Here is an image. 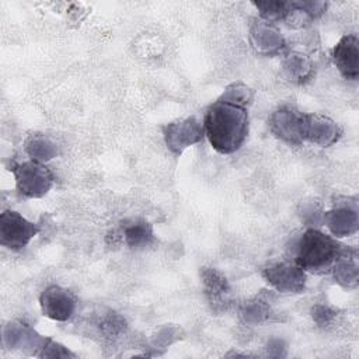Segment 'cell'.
Here are the masks:
<instances>
[{
	"label": "cell",
	"instance_id": "obj_15",
	"mask_svg": "<svg viewBox=\"0 0 359 359\" xmlns=\"http://www.w3.org/2000/svg\"><path fill=\"white\" fill-rule=\"evenodd\" d=\"M332 276L337 283L344 287L352 289L358 286L359 280V266H358V254L353 248H345L344 252L338 257L331 268Z\"/></svg>",
	"mask_w": 359,
	"mask_h": 359
},
{
	"label": "cell",
	"instance_id": "obj_22",
	"mask_svg": "<svg viewBox=\"0 0 359 359\" xmlns=\"http://www.w3.org/2000/svg\"><path fill=\"white\" fill-rule=\"evenodd\" d=\"M100 330L107 338H118L126 331V321L121 314L108 311L100 321Z\"/></svg>",
	"mask_w": 359,
	"mask_h": 359
},
{
	"label": "cell",
	"instance_id": "obj_14",
	"mask_svg": "<svg viewBox=\"0 0 359 359\" xmlns=\"http://www.w3.org/2000/svg\"><path fill=\"white\" fill-rule=\"evenodd\" d=\"M121 240L130 248L142 250L153 244L154 231L153 226L144 219H128L123 220L119 229Z\"/></svg>",
	"mask_w": 359,
	"mask_h": 359
},
{
	"label": "cell",
	"instance_id": "obj_5",
	"mask_svg": "<svg viewBox=\"0 0 359 359\" xmlns=\"http://www.w3.org/2000/svg\"><path fill=\"white\" fill-rule=\"evenodd\" d=\"M163 136L167 149L172 154H181L188 147L202 142L205 130L202 122L195 116L172 121L163 126Z\"/></svg>",
	"mask_w": 359,
	"mask_h": 359
},
{
	"label": "cell",
	"instance_id": "obj_11",
	"mask_svg": "<svg viewBox=\"0 0 359 359\" xmlns=\"http://www.w3.org/2000/svg\"><path fill=\"white\" fill-rule=\"evenodd\" d=\"M45 338L24 321H10L3 330V342L10 351H24L35 356Z\"/></svg>",
	"mask_w": 359,
	"mask_h": 359
},
{
	"label": "cell",
	"instance_id": "obj_13",
	"mask_svg": "<svg viewBox=\"0 0 359 359\" xmlns=\"http://www.w3.org/2000/svg\"><path fill=\"white\" fill-rule=\"evenodd\" d=\"M250 42L252 48L262 55L272 56L282 53L286 43L275 24L266 22L261 18L252 21L250 27Z\"/></svg>",
	"mask_w": 359,
	"mask_h": 359
},
{
	"label": "cell",
	"instance_id": "obj_17",
	"mask_svg": "<svg viewBox=\"0 0 359 359\" xmlns=\"http://www.w3.org/2000/svg\"><path fill=\"white\" fill-rule=\"evenodd\" d=\"M282 70L289 81L302 84L309 81L314 74V67L311 60L299 52H293L285 56L282 62Z\"/></svg>",
	"mask_w": 359,
	"mask_h": 359
},
{
	"label": "cell",
	"instance_id": "obj_12",
	"mask_svg": "<svg viewBox=\"0 0 359 359\" xmlns=\"http://www.w3.org/2000/svg\"><path fill=\"white\" fill-rule=\"evenodd\" d=\"M332 60L346 80L359 77V39L355 34L344 35L332 49Z\"/></svg>",
	"mask_w": 359,
	"mask_h": 359
},
{
	"label": "cell",
	"instance_id": "obj_7",
	"mask_svg": "<svg viewBox=\"0 0 359 359\" xmlns=\"http://www.w3.org/2000/svg\"><path fill=\"white\" fill-rule=\"evenodd\" d=\"M266 283L280 293H302L306 289L307 275L296 262H275L262 269Z\"/></svg>",
	"mask_w": 359,
	"mask_h": 359
},
{
	"label": "cell",
	"instance_id": "obj_9",
	"mask_svg": "<svg viewBox=\"0 0 359 359\" xmlns=\"http://www.w3.org/2000/svg\"><path fill=\"white\" fill-rule=\"evenodd\" d=\"M41 311L53 321H67L77 310V297L69 289L59 285H49L39 296Z\"/></svg>",
	"mask_w": 359,
	"mask_h": 359
},
{
	"label": "cell",
	"instance_id": "obj_6",
	"mask_svg": "<svg viewBox=\"0 0 359 359\" xmlns=\"http://www.w3.org/2000/svg\"><path fill=\"white\" fill-rule=\"evenodd\" d=\"M303 119L304 112L299 111L293 105H282L275 109L268 118V126L271 133L279 140L299 146L303 142Z\"/></svg>",
	"mask_w": 359,
	"mask_h": 359
},
{
	"label": "cell",
	"instance_id": "obj_4",
	"mask_svg": "<svg viewBox=\"0 0 359 359\" xmlns=\"http://www.w3.org/2000/svg\"><path fill=\"white\" fill-rule=\"evenodd\" d=\"M39 233V226L20 212L6 209L0 215V244L10 250H21Z\"/></svg>",
	"mask_w": 359,
	"mask_h": 359
},
{
	"label": "cell",
	"instance_id": "obj_10",
	"mask_svg": "<svg viewBox=\"0 0 359 359\" xmlns=\"http://www.w3.org/2000/svg\"><path fill=\"white\" fill-rule=\"evenodd\" d=\"M341 136V126L330 116L304 112L303 142H309L320 147H330L335 144Z\"/></svg>",
	"mask_w": 359,
	"mask_h": 359
},
{
	"label": "cell",
	"instance_id": "obj_26",
	"mask_svg": "<svg viewBox=\"0 0 359 359\" xmlns=\"http://www.w3.org/2000/svg\"><path fill=\"white\" fill-rule=\"evenodd\" d=\"M323 213L324 212H321L320 206H317V202H309L302 206L300 215L303 220L313 224V223H323Z\"/></svg>",
	"mask_w": 359,
	"mask_h": 359
},
{
	"label": "cell",
	"instance_id": "obj_8",
	"mask_svg": "<svg viewBox=\"0 0 359 359\" xmlns=\"http://www.w3.org/2000/svg\"><path fill=\"white\" fill-rule=\"evenodd\" d=\"M323 223L335 238L348 237L359 229V213L356 198H342L334 202L332 208L323 213Z\"/></svg>",
	"mask_w": 359,
	"mask_h": 359
},
{
	"label": "cell",
	"instance_id": "obj_24",
	"mask_svg": "<svg viewBox=\"0 0 359 359\" xmlns=\"http://www.w3.org/2000/svg\"><path fill=\"white\" fill-rule=\"evenodd\" d=\"M310 314H311V318L313 321L318 325V327H325V325H330L335 318H337V311L325 304V303H318V304H314L310 310Z\"/></svg>",
	"mask_w": 359,
	"mask_h": 359
},
{
	"label": "cell",
	"instance_id": "obj_20",
	"mask_svg": "<svg viewBox=\"0 0 359 359\" xmlns=\"http://www.w3.org/2000/svg\"><path fill=\"white\" fill-rule=\"evenodd\" d=\"M217 100L248 109L254 101V90L241 81H236L229 84Z\"/></svg>",
	"mask_w": 359,
	"mask_h": 359
},
{
	"label": "cell",
	"instance_id": "obj_21",
	"mask_svg": "<svg viewBox=\"0 0 359 359\" xmlns=\"http://www.w3.org/2000/svg\"><path fill=\"white\" fill-rule=\"evenodd\" d=\"M252 4L257 7L261 20L275 24L279 21H285V18L289 13L290 1L264 0V1H254Z\"/></svg>",
	"mask_w": 359,
	"mask_h": 359
},
{
	"label": "cell",
	"instance_id": "obj_19",
	"mask_svg": "<svg viewBox=\"0 0 359 359\" xmlns=\"http://www.w3.org/2000/svg\"><path fill=\"white\" fill-rule=\"evenodd\" d=\"M271 316H272V307L266 294H259L244 302L240 310L241 320L250 325L261 324L269 320Z\"/></svg>",
	"mask_w": 359,
	"mask_h": 359
},
{
	"label": "cell",
	"instance_id": "obj_25",
	"mask_svg": "<svg viewBox=\"0 0 359 359\" xmlns=\"http://www.w3.org/2000/svg\"><path fill=\"white\" fill-rule=\"evenodd\" d=\"M181 334V328L174 327V325H167L164 328H161L157 335L154 337V345H161V346H167L171 345L172 342H175L177 339H180Z\"/></svg>",
	"mask_w": 359,
	"mask_h": 359
},
{
	"label": "cell",
	"instance_id": "obj_1",
	"mask_svg": "<svg viewBox=\"0 0 359 359\" xmlns=\"http://www.w3.org/2000/svg\"><path fill=\"white\" fill-rule=\"evenodd\" d=\"M205 136L220 154H231L241 149L250 130L248 109L216 100L205 112Z\"/></svg>",
	"mask_w": 359,
	"mask_h": 359
},
{
	"label": "cell",
	"instance_id": "obj_3",
	"mask_svg": "<svg viewBox=\"0 0 359 359\" xmlns=\"http://www.w3.org/2000/svg\"><path fill=\"white\" fill-rule=\"evenodd\" d=\"M17 192L29 199L45 196L55 184V174L43 163L27 160L11 167Z\"/></svg>",
	"mask_w": 359,
	"mask_h": 359
},
{
	"label": "cell",
	"instance_id": "obj_23",
	"mask_svg": "<svg viewBox=\"0 0 359 359\" xmlns=\"http://www.w3.org/2000/svg\"><path fill=\"white\" fill-rule=\"evenodd\" d=\"M36 356H39V358H74L76 353H73L65 345L46 337L41 349L38 351Z\"/></svg>",
	"mask_w": 359,
	"mask_h": 359
},
{
	"label": "cell",
	"instance_id": "obj_18",
	"mask_svg": "<svg viewBox=\"0 0 359 359\" xmlns=\"http://www.w3.org/2000/svg\"><path fill=\"white\" fill-rule=\"evenodd\" d=\"M24 150L29 160L48 163L49 160L57 156V146L56 143L43 133H32L25 139Z\"/></svg>",
	"mask_w": 359,
	"mask_h": 359
},
{
	"label": "cell",
	"instance_id": "obj_16",
	"mask_svg": "<svg viewBox=\"0 0 359 359\" xmlns=\"http://www.w3.org/2000/svg\"><path fill=\"white\" fill-rule=\"evenodd\" d=\"M201 280L205 294L212 303L220 304L226 302V297L230 293V285L227 278L219 269L212 266L201 268Z\"/></svg>",
	"mask_w": 359,
	"mask_h": 359
},
{
	"label": "cell",
	"instance_id": "obj_2",
	"mask_svg": "<svg viewBox=\"0 0 359 359\" xmlns=\"http://www.w3.org/2000/svg\"><path fill=\"white\" fill-rule=\"evenodd\" d=\"M345 248L346 245L341 244L334 236L309 227L296 241L293 262L306 272H330Z\"/></svg>",
	"mask_w": 359,
	"mask_h": 359
}]
</instances>
